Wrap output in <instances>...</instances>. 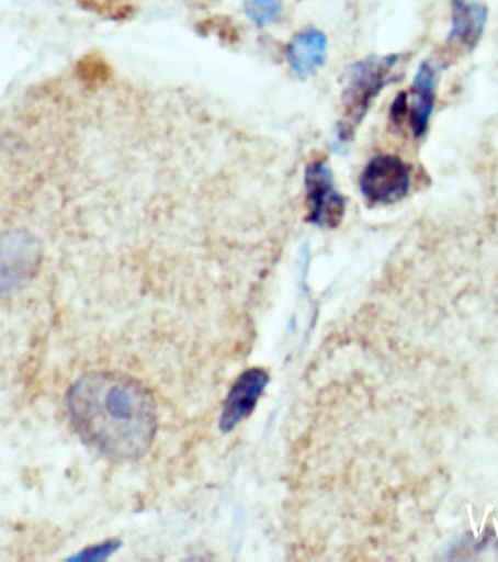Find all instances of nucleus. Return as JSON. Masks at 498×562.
Listing matches in <instances>:
<instances>
[{
    "label": "nucleus",
    "instance_id": "1",
    "mask_svg": "<svg viewBox=\"0 0 498 562\" xmlns=\"http://www.w3.org/2000/svg\"><path fill=\"white\" fill-rule=\"evenodd\" d=\"M79 438L115 461H135L154 443L158 417L150 391L123 372L83 375L67 396Z\"/></svg>",
    "mask_w": 498,
    "mask_h": 562
},
{
    "label": "nucleus",
    "instance_id": "2",
    "mask_svg": "<svg viewBox=\"0 0 498 562\" xmlns=\"http://www.w3.org/2000/svg\"><path fill=\"white\" fill-rule=\"evenodd\" d=\"M400 58L397 55L369 58L349 71V82L343 94V113L338 123V138L348 143L363 123L372 102L389 82L391 71Z\"/></svg>",
    "mask_w": 498,
    "mask_h": 562
},
{
    "label": "nucleus",
    "instance_id": "3",
    "mask_svg": "<svg viewBox=\"0 0 498 562\" xmlns=\"http://www.w3.org/2000/svg\"><path fill=\"white\" fill-rule=\"evenodd\" d=\"M41 243L29 232L0 235V300L24 288L39 269Z\"/></svg>",
    "mask_w": 498,
    "mask_h": 562
},
{
    "label": "nucleus",
    "instance_id": "4",
    "mask_svg": "<svg viewBox=\"0 0 498 562\" xmlns=\"http://www.w3.org/2000/svg\"><path fill=\"white\" fill-rule=\"evenodd\" d=\"M306 203L309 206V222L326 229H333L346 214V200L337 191L336 178L325 161H314L304 172Z\"/></svg>",
    "mask_w": 498,
    "mask_h": 562
},
{
    "label": "nucleus",
    "instance_id": "5",
    "mask_svg": "<svg viewBox=\"0 0 498 562\" xmlns=\"http://www.w3.org/2000/svg\"><path fill=\"white\" fill-rule=\"evenodd\" d=\"M410 189V169L403 159L380 155L360 177V191L372 204H393L405 199Z\"/></svg>",
    "mask_w": 498,
    "mask_h": 562
},
{
    "label": "nucleus",
    "instance_id": "6",
    "mask_svg": "<svg viewBox=\"0 0 498 562\" xmlns=\"http://www.w3.org/2000/svg\"><path fill=\"white\" fill-rule=\"evenodd\" d=\"M269 383V374L260 368L246 371L239 375L237 383L231 386L229 396L224 402L223 414H220V430L230 432L242 420L253 413L254 406L264 393Z\"/></svg>",
    "mask_w": 498,
    "mask_h": 562
},
{
    "label": "nucleus",
    "instance_id": "7",
    "mask_svg": "<svg viewBox=\"0 0 498 562\" xmlns=\"http://www.w3.org/2000/svg\"><path fill=\"white\" fill-rule=\"evenodd\" d=\"M452 29L448 42L463 50H473L485 32L488 9L482 0H451Z\"/></svg>",
    "mask_w": 498,
    "mask_h": 562
},
{
    "label": "nucleus",
    "instance_id": "8",
    "mask_svg": "<svg viewBox=\"0 0 498 562\" xmlns=\"http://www.w3.org/2000/svg\"><path fill=\"white\" fill-rule=\"evenodd\" d=\"M437 71L431 64H421L416 81L410 89V100H406V115L409 116L410 128L417 138L423 136L431 121L435 104Z\"/></svg>",
    "mask_w": 498,
    "mask_h": 562
},
{
    "label": "nucleus",
    "instance_id": "9",
    "mask_svg": "<svg viewBox=\"0 0 498 562\" xmlns=\"http://www.w3.org/2000/svg\"><path fill=\"white\" fill-rule=\"evenodd\" d=\"M326 55L327 37L317 29H307L296 34L287 47L288 66L299 78H309L325 66Z\"/></svg>",
    "mask_w": 498,
    "mask_h": 562
},
{
    "label": "nucleus",
    "instance_id": "10",
    "mask_svg": "<svg viewBox=\"0 0 498 562\" xmlns=\"http://www.w3.org/2000/svg\"><path fill=\"white\" fill-rule=\"evenodd\" d=\"M246 11L254 24L268 25L279 18L281 7L275 0H247Z\"/></svg>",
    "mask_w": 498,
    "mask_h": 562
},
{
    "label": "nucleus",
    "instance_id": "11",
    "mask_svg": "<svg viewBox=\"0 0 498 562\" xmlns=\"http://www.w3.org/2000/svg\"><path fill=\"white\" fill-rule=\"evenodd\" d=\"M116 547L117 546L113 544V542L93 547V549H89L86 553H82L79 560H102V558L109 557L110 553L115 552Z\"/></svg>",
    "mask_w": 498,
    "mask_h": 562
}]
</instances>
